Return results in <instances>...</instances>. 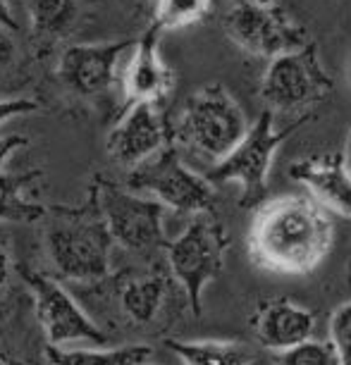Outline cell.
<instances>
[{"mask_svg":"<svg viewBox=\"0 0 351 365\" xmlns=\"http://www.w3.org/2000/svg\"><path fill=\"white\" fill-rule=\"evenodd\" d=\"M332 244V220L306 196L260 203L249 230L251 260L275 274H308L327 258Z\"/></svg>","mask_w":351,"mask_h":365,"instance_id":"obj_1","label":"cell"},{"mask_svg":"<svg viewBox=\"0 0 351 365\" xmlns=\"http://www.w3.org/2000/svg\"><path fill=\"white\" fill-rule=\"evenodd\" d=\"M44 244L53 270L63 279L93 284L113 272V237L103 222L96 198L79 208L55 205L44 215Z\"/></svg>","mask_w":351,"mask_h":365,"instance_id":"obj_2","label":"cell"},{"mask_svg":"<svg viewBox=\"0 0 351 365\" xmlns=\"http://www.w3.org/2000/svg\"><path fill=\"white\" fill-rule=\"evenodd\" d=\"M308 120H313V113L299 115V120H294L289 127L275 125V113L263 110L258 115V120L249 125L242 141L227 153L223 160L213 165V170L205 175V179L223 184H239L244 196V203H256L260 201L263 191L268 187V177H270L275 155H278L280 146L289 139L297 129H301Z\"/></svg>","mask_w":351,"mask_h":365,"instance_id":"obj_3","label":"cell"},{"mask_svg":"<svg viewBox=\"0 0 351 365\" xmlns=\"http://www.w3.org/2000/svg\"><path fill=\"white\" fill-rule=\"evenodd\" d=\"M249 129L237 98L223 84H208L189 96L180 115L177 136L194 153L220 163Z\"/></svg>","mask_w":351,"mask_h":365,"instance_id":"obj_4","label":"cell"},{"mask_svg":"<svg viewBox=\"0 0 351 365\" xmlns=\"http://www.w3.org/2000/svg\"><path fill=\"white\" fill-rule=\"evenodd\" d=\"M227 232L208 212H198L180 237L165 244L170 274L184 289L194 315L203 311V289L225 270Z\"/></svg>","mask_w":351,"mask_h":365,"instance_id":"obj_5","label":"cell"},{"mask_svg":"<svg viewBox=\"0 0 351 365\" xmlns=\"http://www.w3.org/2000/svg\"><path fill=\"white\" fill-rule=\"evenodd\" d=\"M98 212L106 222L113 244L129 253H148L165 249L168 239L163 230L165 208L153 198L122 189L106 177H96L91 184Z\"/></svg>","mask_w":351,"mask_h":365,"instance_id":"obj_6","label":"cell"},{"mask_svg":"<svg viewBox=\"0 0 351 365\" xmlns=\"http://www.w3.org/2000/svg\"><path fill=\"white\" fill-rule=\"evenodd\" d=\"M127 189L146 194L163 208L182 215H198L213 208V184L184 165L172 146H163L158 153L129 170Z\"/></svg>","mask_w":351,"mask_h":365,"instance_id":"obj_7","label":"cell"},{"mask_svg":"<svg viewBox=\"0 0 351 365\" xmlns=\"http://www.w3.org/2000/svg\"><path fill=\"white\" fill-rule=\"evenodd\" d=\"M332 91V77L325 72L313 43H306L270 58L260 79V101L270 113H299L325 101Z\"/></svg>","mask_w":351,"mask_h":365,"instance_id":"obj_8","label":"cell"},{"mask_svg":"<svg viewBox=\"0 0 351 365\" xmlns=\"http://www.w3.org/2000/svg\"><path fill=\"white\" fill-rule=\"evenodd\" d=\"M98 294L96 306L110 325L148 327L161 318L170 299V277L163 270L110 272L93 284H81Z\"/></svg>","mask_w":351,"mask_h":365,"instance_id":"obj_9","label":"cell"},{"mask_svg":"<svg viewBox=\"0 0 351 365\" xmlns=\"http://www.w3.org/2000/svg\"><path fill=\"white\" fill-rule=\"evenodd\" d=\"M22 279L31 296L34 315L39 329L44 332L48 346L86 341L93 346H106L110 341L108 332L96 322L88 311L51 274L24 270Z\"/></svg>","mask_w":351,"mask_h":365,"instance_id":"obj_10","label":"cell"},{"mask_svg":"<svg viewBox=\"0 0 351 365\" xmlns=\"http://www.w3.org/2000/svg\"><path fill=\"white\" fill-rule=\"evenodd\" d=\"M225 31L234 46L268 60L308 43L306 29L287 10L260 0H237L225 17Z\"/></svg>","mask_w":351,"mask_h":365,"instance_id":"obj_11","label":"cell"},{"mask_svg":"<svg viewBox=\"0 0 351 365\" xmlns=\"http://www.w3.org/2000/svg\"><path fill=\"white\" fill-rule=\"evenodd\" d=\"M134 41H113V43H79L65 48L58 63V77L63 84L84 98H96L113 88L120 60Z\"/></svg>","mask_w":351,"mask_h":365,"instance_id":"obj_12","label":"cell"},{"mask_svg":"<svg viewBox=\"0 0 351 365\" xmlns=\"http://www.w3.org/2000/svg\"><path fill=\"white\" fill-rule=\"evenodd\" d=\"M168 132L158 106L151 103H132L122 120L110 129L106 148L108 155L122 168H136L146 158L158 153L165 146Z\"/></svg>","mask_w":351,"mask_h":365,"instance_id":"obj_13","label":"cell"},{"mask_svg":"<svg viewBox=\"0 0 351 365\" xmlns=\"http://www.w3.org/2000/svg\"><path fill=\"white\" fill-rule=\"evenodd\" d=\"M289 177L304 184L320 208L351 217V175L342 153L306 155L289 165Z\"/></svg>","mask_w":351,"mask_h":365,"instance_id":"obj_14","label":"cell"},{"mask_svg":"<svg viewBox=\"0 0 351 365\" xmlns=\"http://www.w3.org/2000/svg\"><path fill=\"white\" fill-rule=\"evenodd\" d=\"M132 58L122 72V88H125L127 106L132 103H151L158 106L168 98L175 84V74L158 51V29L153 26L141 41L132 46Z\"/></svg>","mask_w":351,"mask_h":365,"instance_id":"obj_15","label":"cell"},{"mask_svg":"<svg viewBox=\"0 0 351 365\" xmlns=\"http://www.w3.org/2000/svg\"><path fill=\"white\" fill-rule=\"evenodd\" d=\"M258 341L270 351H285L311 339L315 329V315L308 308L289 299H268L258 306L253 318Z\"/></svg>","mask_w":351,"mask_h":365,"instance_id":"obj_16","label":"cell"},{"mask_svg":"<svg viewBox=\"0 0 351 365\" xmlns=\"http://www.w3.org/2000/svg\"><path fill=\"white\" fill-rule=\"evenodd\" d=\"M41 177H44L41 170H0V222H39V220H44L46 208L31 201L29 194H26V189Z\"/></svg>","mask_w":351,"mask_h":365,"instance_id":"obj_17","label":"cell"},{"mask_svg":"<svg viewBox=\"0 0 351 365\" xmlns=\"http://www.w3.org/2000/svg\"><path fill=\"white\" fill-rule=\"evenodd\" d=\"M151 356L153 349L148 344H122L113 349H65L46 344L48 365H143Z\"/></svg>","mask_w":351,"mask_h":365,"instance_id":"obj_18","label":"cell"},{"mask_svg":"<svg viewBox=\"0 0 351 365\" xmlns=\"http://www.w3.org/2000/svg\"><path fill=\"white\" fill-rule=\"evenodd\" d=\"M170 351L182 358L184 365H251L253 351L237 341H180L168 339Z\"/></svg>","mask_w":351,"mask_h":365,"instance_id":"obj_19","label":"cell"},{"mask_svg":"<svg viewBox=\"0 0 351 365\" xmlns=\"http://www.w3.org/2000/svg\"><path fill=\"white\" fill-rule=\"evenodd\" d=\"M79 8L74 0H34L31 3V29L36 36L58 38L72 29Z\"/></svg>","mask_w":351,"mask_h":365,"instance_id":"obj_20","label":"cell"},{"mask_svg":"<svg viewBox=\"0 0 351 365\" xmlns=\"http://www.w3.org/2000/svg\"><path fill=\"white\" fill-rule=\"evenodd\" d=\"M17 313H10V332L0 320V365H48L46 344H34V332H19Z\"/></svg>","mask_w":351,"mask_h":365,"instance_id":"obj_21","label":"cell"},{"mask_svg":"<svg viewBox=\"0 0 351 365\" xmlns=\"http://www.w3.org/2000/svg\"><path fill=\"white\" fill-rule=\"evenodd\" d=\"M213 8V0H156L153 26L158 31H175L198 24Z\"/></svg>","mask_w":351,"mask_h":365,"instance_id":"obj_22","label":"cell"},{"mask_svg":"<svg viewBox=\"0 0 351 365\" xmlns=\"http://www.w3.org/2000/svg\"><path fill=\"white\" fill-rule=\"evenodd\" d=\"M278 365H340L330 341H315L313 336L292 349L278 351Z\"/></svg>","mask_w":351,"mask_h":365,"instance_id":"obj_23","label":"cell"},{"mask_svg":"<svg viewBox=\"0 0 351 365\" xmlns=\"http://www.w3.org/2000/svg\"><path fill=\"white\" fill-rule=\"evenodd\" d=\"M330 346L335 349L337 363L351 365V301L342 303L340 308L332 311L330 318Z\"/></svg>","mask_w":351,"mask_h":365,"instance_id":"obj_24","label":"cell"},{"mask_svg":"<svg viewBox=\"0 0 351 365\" xmlns=\"http://www.w3.org/2000/svg\"><path fill=\"white\" fill-rule=\"evenodd\" d=\"M12 277V237L5 230V222H0V299Z\"/></svg>","mask_w":351,"mask_h":365,"instance_id":"obj_25","label":"cell"},{"mask_svg":"<svg viewBox=\"0 0 351 365\" xmlns=\"http://www.w3.org/2000/svg\"><path fill=\"white\" fill-rule=\"evenodd\" d=\"M39 110H41L39 103L29 98H0V127L19 115H31L39 113Z\"/></svg>","mask_w":351,"mask_h":365,"instance_id":"obj_26","label":"cell"},{"mask_svg":"<svg viewBox=\"0 0 351 365\" xmlns=\"http://www.w3.org/2000/svg\"><path fill=\"white\" fill-rule=\"evenodd\" d=\"M26 143H29V139H26V136H19V134L0 136V170H3L5 163H8L19 148H24Z\"/></svg>","mask_w":351,"mask_h":365,"instance_id":"obj_27","label":"cell"},{"mask_svg":"<svg viewBox=\"0 0 351 365\" xmlns=\"http://www.w3.org/2000/svg\"><path fill=\"white\" fill-rule=\"evenodd\" d=\"M15 53H17V48H15V41L10 36V31L0 29V72H5L12 65Z\"/></svg>","mask_w":351,"mask_h":365,"instance_id":"obj_28","label":"cell"},{"mask_svg":"<svg viewBox=\"0 0 351 365\" xmlns=\"http://www.w3.org/2000/svg\"><path fill=\"white\" fill-rule=\"evenodd\" d=\"M0 29H8V31H15L17 29L15 17H12V12H10L8 0H0Z\"/></svg>","mask_w":351,"mask_h":365,"instance_id":"obj_29","label":"cell"},{"mask_svg":"<svg viewBox=\"0 0 351 365\" xmlns=\"http://www.w3.org/2000/svg\"><path fill=\"white\" fill-rule=\"evenodd\" d=\"M342 160H344V165H347V170H349V175H351V129H349V136H347V146H344Z\"/></svg>","mask_w":351,"mask_h":365,"instance_id":"obj_30","label":"cell"},{"mask_svg":"<svg viewBox=\"0 0 351 365\" xmlns=\"http://www.w3.org/2000/svg\"><path fill=\"white\" fill-rule=\"evenodd\" d=\"M260 3H275V0H260Z\"/></svg>","mask_w":351,"mask_h":365,"instance_id":"obj_31","label":"cell"},{"mask_svg":"<svg viewBox=\"0 0 351 365\" xmlns=\"http://www.w3.org/2000/svg\"><path fill=\"white\" fill-rule=\"evenodd\" d=\"M234 3H237V0H234Z\"/></svg>","mask_w":351,"mask_h":365,"instance_id":"obj_32","label":"cell"},{"mask_svg":"<svg viewBox=\"0 0 351 365\" xmlns=\"http://www.w3.org/2000/svg\"><path fill=\"white\" fill-rule=\"evenodd\" d=\"M143 365H146V363H143Z\"/></svg>","mask_w":351,"mask_h":365,"instance_id":"obj_33","label":"cell"}]
</instances>
